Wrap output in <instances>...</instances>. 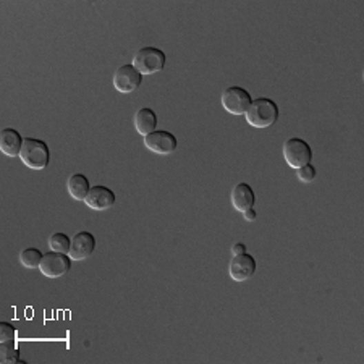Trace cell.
Segmentation results:
<instances>
[{
    "mask_svg": "<svg viewBox=\"0 0 364 364\" xmlns=\"http://www.w3.org/2000/svg\"><path fill=\"white\" fill-rule=\"evenodd\" d=\"M245 119L253 128H267L279 120V105L269 97H259L251 102Z\"/></svg>",
    "mask_w": 364,
    "mask_h": 364,
    "instance_id": "6da1fadb",
    "label": "cell"
},
{
    "mask_svg": "<svg viewBox=\"0 0 364 364\" xmlns=\"http://www.w3.org/2000/svg\"><path fill=\"white\" fill-rule=\"evenodd\" d=\"M20 159L23 164H25L26 167H30V169L43 170L49 165V161H50L49 146L43 141V139L25 138L21 152H20Z\"/></svg>",
    "mask_w": 364,
    "mask_h": 364,
    "instance_id": "7a4b0ae2",
    "label": "cell"
},
{
    "mask_svg": "<svg viewBox=\"0 0 364 364\" xmlns=\"http://www.w3.org/2000/svg\"><path fill=\"white\" fill-rule=\"evenodd\" d=\"M165 62L167 57L164 50L148 46V48L139 49L138 52L134 54L132 65L141 74H154L164 70Z\"/></svg>",
    "mask_w": 364,
    "mask_h": 364,
    "instance_id": "3957f363",
    "label": "cell"
},
{
    "mask_svg": "<svg viewBox=\"0 0 364 364\" xmlns=\"http://www.w3.org/2000/svg\"><path fill=\"white\" fill-rule=\"evenodd\" d=\"M283 159L292 169H301L307 165L312 159V149L305 139L290 138L283 144Z\"/></svg>",
    "mask_w": 364,
    "mask_h": 364,
    "instance_id": "277c9868",
    "label": "cell"
},
{
    "mask_svg": "<svg viewBox=\"0 0 364 364\" xmlns=\"http://www.w3.org/2000/svg\"><path fill=\"white\" fill-rule=\"evenodd\" d=\"M222 107L232 115H245L251 105V94L245 88L232 86L222 92Z\"/></svg>",
    "mask_w": 364,
    "mask_h": 364,
    "instance_id": "5b68a950",
    "label": "cell"
},
{
    "mask_svg": "<svg viewBox=\"0 0 364 364\" xmlns=\"http://www.w3.org/2000/svg\"><path fill=\"white\" fill-rule=\"evenodd\" d=\"M72 267V258L68 254L57 253V251H49L44 254L41 261V274H44L49 279H59L65 275Z\"/></svg>",
    "mask_w": 364,
    "mask_h": 364,
    "instance_id": "8992f818",
    "label": "cell"
},
{
    "mask_svg": "<svg viewBox=\"0 0 364 364\" xmlns=\"http://www.w3.org/2000/svg\"><path fill=\"white\" fill-rule=\"evenodd\" d=\"M114 88L121 94H132L141 86L143 74L133 65H123L114 73Z\"/></svg>",
    "mask_w": 364,
    "mask_h": 364,
    "instance_id": "52a82bcc",
    "label": "cell"
},
{
    "mask_svg": "<svg viewBox=\"0 0 364 364\" xmlns=\"http://www.w3.org/2000/svg\"><path fill=\"white\" fill-rule=\"evenodd\" d=\"M144 146L151 152L159 154V156H169V154L175 152L179 141H176V138L170 132L156 130V132L144 136Z\"/></svg>",
    "mask_w": 364,
    "mask_h": 364,
    "instance_id": "ba28073f",
    "label": "cell"
},
{
    "mask_svg": "<svg viewBox=\"0 0 364 364\" xmlns=\"http://www.w3.org/2000/svg\"><path fill=\"white\" fill-rule=\"evenodd\" d=\"M256 272V259L248 253L233 256L228 265V274L235 282H246Z\"/></svg>",
    "mask_w": 364,
    "mask_h": 364,
    "instance_id": "9c48e42d",
    "label": "cell"
},
{
    "mask_svg": "<svg viewBox=\"0 0 364 364\" xmlns=\"http://www.w3.org/2000/svg\"><path fill=\"white\" fill-rule=\"evenodd\" d=\"M96 238L90 232H79L72 238V246H70L68 256L72 261H85L94 253Z\"/></svg>",
    "mask_w": 364,
    "mask_h": 364,
    "instance_id": "30bf717a",
    "label": "cell"
},
{
    "mask_svg": "<svg viewBox=\"0 0 364 364\" xmlns=\"http://www.w3.org/2000/svg\"><path fill=\"white\" fill-rule=\"evenodd\" d=\"M85 204L90 209H94V211H105V209H110L115 204V193L110 188L102 185L91 186L90 193H88Z\"/></svg>",
    "mask_w": 364,
    "mask_h": 364,
    "instance_id": "8fae6325",
    "label": "cell"
},
{
    "mask_svg": "<svg viewBox=\"0 0 364 364\" xmlns=\"http://www.w3.org/2000/svg\"><path fill=\"white\" fill-rule=\"evenodd\" d=\"M230 199H232L233 209L243 214V212L250 211V209H253L256 194L248 183H238L233 186Z\"/></svg>",
    "mask_w": 364,
    "mask_h": 364,
    "instance_id": "7c38bea8",
    "label": "cell"
},
{
    "mask_svg": "<svg viewBox=\"0 0 364 364\" xmlns=\"http://www.w3.org/2000/svg\"><path fill=\"white\" fill-rule=\"evenodd\" d=\"M23 141L21 134L15 128H6L0 134V151L7 157H20Z\"/></svg>",
    "mask_w": 364,
    "mask_h": 364,
    "instance_id": "4fadbf2b",
    "label": "cell"
},
{
    "mask_svg": "<svg viewBox=\"0 0 364 364\" xmlns=\"http://www.w3.org/2000/svg\"><path fill=\"white\" fill-rule=\"evenodd\" d=\"M134 128L139 134L148 136L149 133L156 132L157 128V114L149 107H143L134 115Z\"/></svg>",
    "mask_w": 364,
    "mask_h": 364,
    "instance_id": "5bb4252c",
    "label": "cell"
},
{
    "mask_svg": "<svg viewBox=\"0 0 364 364\" xmlns=\"http://www.w3.org/2000/svg\"><path fill=\"white\" fill-rule=\"evenodd\" d=\"M67 188H68L70 196H72L73 199L85 201L88 193H90V190H91V185H90V180H88L86 175L74 174L68 179Z\"/></svg>",
    "mask_w": 364,
    "mask_h": 364,
    "instance_id": "9a60e30c",
    "label": "cell"
},
{
    "mask_svg": "<svg viewBox=\"0 0 364 364\" xmlns=\"http://www.w3.org/2000/svg\"><path fill=\"white\" fill-rule=\"evenodd\" d=\"M0 361L3 364L20 363V352H18L15 340L0 342Z\"/></svg>",
    "mask_w": 364,
    "mask_h": 364,
    "instance_id": "2e32d148",
    "label": "cell"
},
{
    "mask_svg": "<svg viewBox=\"0 0 364 364\" xmlns=\"http://www.w3.org/2000/svg\"><path fill=\"white\" fill-rule=\"evenodd\" d=\"M44 254L36 248H26L21 251L20 254V263L23 267L26 269H39L41 261H43Z\"/></svg>",
    "mask_w": 364,
    "mask_h": 364,
    "instance_id": "e0dca14e",
    "label": "cell"
},
{
    "mask_svg": "<svg viewBox=\"0 0 364 364\" xmlns=\"http://www.w3.org/2000/svg\"><path fill=\"white\" fill-rule=\"evenodd\" d=\"M70 246H72V240L65 235V233H54L49 238V248L50 251H57V253L68 254L70 253Z\"/></svg>",
    "mask_w": 364,
    "mask_h": 364,
    "instance_id": "ac0fdd59",
    "label": "cell"
},
{
    "mask_svg": "<svg viewBox=\"0 0 364 364\" xmlns=\"http://www.w3.org/2000/svg\"><path fill=\"white\" fill-rule=\"evenodd\" d=\"M316 174H317L316 167L307 164L305 167H301V169H298L296 176L300 179V181H303V183H311V181L316 179Z\"/></svg>",
    "mask_w": 364,
    "mask_h": 364,
    "instance_id": "d6986e66",
    "label": "cell"
},
{
    "mask_svg": "<svg viewBox=\"0 0 364 364\" xmlns=\"http://www.w3.org/2000/svg\"><path fill=\"white\" fill-rule=\"evenodd\" d=\"M17 330L10 322H0V342H8V340H15Z\"/></svg>",
    "mask_w": 364,
    "mask_h": 364,
    "instance_id": "ffe728a7",
    "label": "cell"
},
{
    "mask_svg": "<svg viewBox=\"0 0 364 364\" xmlns=\"http://www.w3.org/2000/svg\"><path fill=\"white\" fill-rule=\"evenodd\" d=\"M246 253V246L243 245V243H235V245L232 246V254L233 256H238V254H243Z\"/></svg>",
    "mask_w": 364,
    "mask_h": 364,
    "instance_id": "44dd1931",
    "label": "cell"
},
{
    "mask_svg": "<svg viewBox=\"0 0 364 364\" xmlns=\"http://www.w3.org/2000/svg\"><path fill=\"white\" fill-rule=\"evenodd\" d=\"M243 217H245V221H248V222H254L256 221V211L254 209H250V211H246V212H243Z\"/></svg>",
    "mask_w": 364,
    "mask_h": 364,
    "instance_id": "7402d4cb",
    "label": "cell"
}]
</instances>
